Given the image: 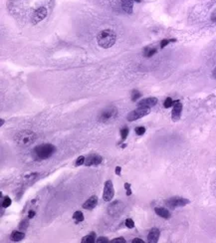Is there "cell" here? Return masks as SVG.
<instances>
[{"label": "cell", "mask_w": 216, "mask_h": 243, "mask_svg": "<svg viewBox=\"0 0 216 243\" xmlns=\"http://www.w3.org/2000/svg\"><path fill=\"white\" fill-rule=\"evenodd\" d=\"M116 33L111 29L103 30L97 36V41H98L99 46L105 49L111 48L114 43H116Z\"/></svg>", "instance_id": "cell-1"}, {"label": "cell", "mask_w": 216, "mask_h": 243, "mask_svg": "<svg viewBox=\"0 0 216 243\" xmlns=\"http://www.w3.org/2000/svg\"><path fill=\"white\" fill-rule=\"evenodd\" d=\"M56 151V147L51 144H43L37 146L33 149L32 155L33 157L37 160H47Z\"/></svg>", "instance_id": "cell-2"}, {"label": "cell", "mask_w": 216, "mask_h": 243, "mask_svg": "<svg viewBox=\"0 0 216 243\" xmlns=\"http://www.w3.org/2000/svg\"><path fill=\"white\" fill-rule=\"evenodd\" d=\"M37 140V136L35 133H33L32 131H21L18 134H16L14 138V141L18 146L21 147H28L30 145L34 144L35 141Z\"/></svg>", "instance_id": "cell-3"}, {"label": "cell", "mask_w": 216, "mask_h": 243, "mask_svg": "<svg viewBox=\"0 0 216 243\" xmlns=\"http://www.w3.org/2000/svg\"><path fill=\"white\" fill-rule=\"evenodd\" d=\"M118 116V110L114 107H109L107 109L102 111V113L99 116V121L102 123H109L113 121Z\"/></svg>", "instance_id": "cell-4"}, {"label": "cell", "mask_w": 216, "mask_h": 243, "mask_svg": "<svg viewBox=\"0 0 216 243\" xmlns=\"http://www.w3.org/2000/svg\"><path fill=\"white\" fill-rule=\"evenodd\" d=\"M190 201L186 198H183V197H179V196H174V197H170L167 200L165 201V204L167 207L169 208H176V207H181V206H185L186 204Z\"/></svg>", "instance_id": "cell-5"}, {"label": "cell", "mask_w": 216, "mask_h": 243, "mask_svg": "<svg viewBox=\"0 0 216 243\" xmlns=\"http://www.w3.org/2000/svg\"><path fill=\"white\" fill-rule=\"evenodd\" d=\"M150 108H144V107H139L137 110L133 111V112H131L129 115H127V121L129 122H133V121H137L139 120V119L142 118V117L146 116V115L150 114Z\"/></svg>", "instance_id": "cell-6"}, {"label": "cell", "mask_w": 216, "mask_h": 243, "mask_svg": "<svg viewBox=\"0 0 216 243\" xmlns=\"http://www.w3.org/2000/svg\"><path fill=\"white\" fill-rule=\"evenodd\" d=\"M114 185L112 181H107L105 183V187H104V194L103 198L105 201H111L114 197Z\"/></svg>", "instance_id": "cell-7"}, {"label": "cell", "mask_w": 216, "mask_h": 243, "mask_svg": "<svg viewBox=\"0 0 216 243\" xmlns=\"http://www.w3.org/2000/svg\"><path fill=\"white\" fill-rule=\"evenodd\" d=\"M47 15V10L45 7H39L37 10H35L33 13V15H32V23L33 24H38L39 22H41V21L43 20V19H45V17H46Z\"/></svg>", "instance_id": "cell-8"}, {"label": "cell", "mask_w": 216, "mask_h": 243, "mask_svg": "<svg viewBox=\"0 0 216 243\" xmlns=\"http://www.w3.org/2000/svg\"><path fill=\"white\" fill-rule=\"evenodd\" d=\"M123 209H124V204H123L121 201H114V202H113L109 206L108 212H109L111 215L118 216V214L123 211Z\"/></svg>", "instance_id": "cell-9"}, {"label": "cell", "mask_w": 216, "mask_h": 243, "mask_svg": "<svg viewBox=\"0 0 216 243\" xmlns=\"http://www.w3.org/2000/svg\"><path fill=\"white\" fill-rule=\"evenodd\" d=\"M181 112H182V104L179 101H174L173 109L171 112V119L174 122L178 121L181 117Z\"/></svg>", "instance_id": "cell-10"}, {"label": "cell", "mask_w": 216, "mask_h": 243, "mask_svg": "<svg viewBox=\"0 0 216 243\" xmlns=\"http://www.w3.org/2000/svg\"><path fill=\"white\" fill-rule=\"evenodd\" d=\"M103 158L102 157L98 155H90L89 157H86L85 160V166H99L102 162Z\"/></svg>", "instance_id": "cell-11"}, {"label": "cell", "mask_w": 216, "mask_h": 243, "mask_svg": "<svg viewBox=\"0 0 216 243\" xmlns=\"http://www.w3.org/2000/svg\"><path fill=\"white\" fill-rule=\"evenodd\" d=\"M157 104V99L156 98H146L142 99L137 103V107H144V108H152L153 106H155Z\"/></svg>", "instance_id": "cell-12"}, {"label": "cell", "mask_w": 216, "mask_h": 243, "mask_svg": "<svg viewBox=\"0 0 216 243\" xmlns=\"http://www.w3.org/2000/svg\"><path fill=\"white\" fill-rule=\"evenodd\" d=\"M160 231L158 228H152L148 234V241L150 243H156L158 242Z\"/></svg>", "instance_id": "cell-13"}, {"label": "cell", "mask_w": 216, "mask_h": 243, "mask_svg": "<svg viewBox=\"0 0 216 243\" xmlns=\"http://www.w3.org/2000/svg\"><path fill=\"white\" fill-rule=\"evenodd\" d=\"M97 204H98V197H97L96 195H93V196H91L90 198L88 199L85 203H84L83 208L88 209V210H91V209H93V208L96 207Z\"/></svg>", "instance_id": "cell-14"}, {"label": "cell", "mask_w": 216, "mask_h": 243, "mask_svg": "<svg viewBox=\"0 0 216 243\" xmlns=\"http://www.w3.org/2000/svg\"><path fill=\"white\" fill-rule=\"evenodd\" d=\"M133 0H122V8L127 14H131L133 13Z\"/></svg>", "instance_id": "cell-15"}, {"label": "cell", "mask_w": 216, "mask_h": 243, "mask_svg": "<svg viewBox=\"0 0 216 243\" xmlns=\"http://www.w3.org/2000/svg\"><path fill=\"white\" fill-rule=\"evenodd\" d=\"M154 211H155V213H156L158 216H160V217L165 218V219L170 218V212L165 207H155Z\"/></svg>", "instance_id": "cell-16"}, {"label": "cell", "mask_w": 216, "mask_h": 243, "mask_svg": "<svg viewBox=\"0 0 216 243\" xmlns=\"http://www.w3.org/2000/svg\"><path fill=\"white\" fill-rule=\"evenodd\" d=\"M24 237L25 234L20 231H13L11 233V236H10L12 241H21L22 239H24Z\"/></svg>", "instance_id": "cell-17"}, {"label": "cell", "mask_w": 216, "mask_h": 243, "mask_svg": "<svg viewBox=\"0 0 216 243\" xmlns=\"http://www.w3.org/2000/svg\"><path fill=\"white\" fill-rule=\"evenodd\" d=\"M96 240H97L96 233L92 232V233L88 234L87 236L83 237V239H82V243H94V242H96Z\"/></svg>", "instance_id": "cell-18"}, {"label": "cell", "mask_w": 216, "mask_h": 243, "mask_svg": "<svg viewBox=\"0 0 216 243\" xmlns=\"http://www.w3.org/2000/svg\"><path fill=\"white\" fill-rule=\"evenodd\" d=\"M156 52H157V50L155 49V48L146 47L144 50V57H146V58H150V57H152V56L154 55Z\"/></svg>", "instance_id": "cell-19"}, {"label": "cell", "mask_w": 216, "mask_h": 243, "mask_svg": "<svg viewBox=\"0 0 216 243\" xmlns=\"http://www.w3.org/2000/svg\"><path fill=\"white\" fill-rule=\"evenodd\" d=\"M73 218H74L77 222H82V221H84L83 212L82 211H76L74 214H73Z\"/></svg>", "instance_id": "cell-20"}, {"label": "cell", "mask_w": 216, "mask_h": 243, "mask_svg": "<svg viewBox=\"0 0 216 243\" xmlns=\"http://www.w3.org/2000/svg\"><path fill=\"white\" fill-rule=\"evenodd\" d=\"M129 130L127 127H124L122 130H121V136H122V141H125L127 138V136H129Z\"/></svg>", "instance_id": "cell-21"}, {"label": "cell", "mask_w": 216, "mask_h": 243, "mask_svg": "<svg viewBox=\"0 0 216 243\" xmlns=\"http://www.w3.org/2000/svg\"><path fill=\"white\" fill-rule=\"evenodd\" d=\"M173 104H174V102L172 101V99L170 97H168V98H166L165 103H163V107L166 108V109H168V108L172 107V106H173Z\"/></svg>", "instance_id": "cell-22"}, {"label": "cell", "mask_w": 216, "mask_h": 243, "mask_svg": "<svg viewBox=\"0 0 216 243\" xmlns=\"http://www.w3.org/2000/svg\"><path fill=\"white\" fill-rule=\"evenodd\" d=\"M170 42H176V39H163L160 42V48H165Z\"/></svg>", "instance_id": "cell-23"}, {"label": "cell", "mask_w": 216, "mask_h": 243, "mask_svg": "<svg viewBox=\"0 0 216 243\" xmlns=\"http://www.w3.org/2000/svg\"><path fill=\"white\" fill-rule=\"evenodd\" d=\"M140 97H142V94H140L139 91H137V90L133 91V93H131V101L135 102L137 99H139Z\"/></svg>", "instance_id": "cell-24"}, {"label": "cell", "mask_w": 216, "mask_h": 243, "mask_svg": "<svg viewBox=\"0 0 216 243\" xmlns=\"http://www.w3.org/2000/svg\"><path fill=\"white\" fill-rule=\"evenodd\" d=\"M11 205V199H10L9 196H5L3 198V202H2V207L6 208L8 206H10Z\"/></svg>", "instance_id": "cell-25"}, {"label": "cell", "mask_w": 216, "mask_h": 243, "mask_svg": "<svg viewBox=\"0 0 216 243\" xmlns=\"http://www.w3.org/2000/svg\"><path fill=\"white\" fill-rule=\"evenodd\" d=\"M28 226H29V223H28V219H24V220H23L22 222H21L20 224H19V228H20L21 230H26Z\"/></svg>", "instance_id": "cell-26"}, {"label": "cell", "mask_w": 216, "mask_h": 243, "mask_svg": "<svg viewBox=\"0 0 216 243\" xmlns=\"http://www.w3.org/2000/svg\"><path fill=\"white\" fill-rule=\"evenodd\" d=\"M135 132L137 136H142V134L146 133V128L144 127H137L135 130Z\"/></svg>", "instance_id": "cell-27"}, {"label": "cell", "mask_w": 216, "mask_h": 243, "mask_svg": "<svg viewBox=\"0 0 216 243\" xmlns=\"http://www.w3.org/2000/svg\"><path fill=\"white\" fill-rule=\"evenodd\" d=\"M125 223H126V226L127 228H133L135 227V222H133V220L131 218H127Z\"/></svg>", "instance_id": "cell-28"}, {"label": "cell", "mask_w": 216, "mask_h": 243, "mask_svg": "<svg viewBox=\"0 0 216 243\" xmlns=\"http://www.w3.org/2000/svg\"><path fill=\"white\" fill-rule=\"evenodd\" d=\"M85 160H86V157H83V155H81V157H79L77 158V162H76V166H82V164H85Z\"/></svg>", "instance_id": "cell-29"}, {"label": "cell", "mask_w": 216, "mask_h": 243, "mask_svg": "<svg viewBox=\"0 0 216 243\" xmlns=\"http://www.w3.org/2000/svg\"><path fill=\"white\" fill-rule=\"evenodd\" d=\"M110 242L111 243H126L127 241L124 237H118V238H114V239L111 240Z\"/></svg>", "instance_id": "cell-30"}, {"label": "cell", "mask_w": 216, "mask_h": 243, "mask_svg": "<svg viewBox=\"0 0 216 243\" xmlns=\"http://www.w3.org/2000/svg\"><path fill=\"white\" fill-rule=\"evenodd\" d=\"M97 243H108L109 242V239H108L107 237H104V236H101V237H99L98 239L96 240Z\"/></svg>", "instance_id": "cell-31"}, {"label": "cell", "mask_w": 216, "mask_h": 243, "mask_svg": "<svg viewBox=\"0 0 216 243\" xmlns=\"http://www.w3.org/2000/svg\"><path fill=\"white\" fill-rule=\"evenodd\" d=\"M125 188H126V190H127V196H129V195L131 194V184L129 183H127V182H126L125 183Z\"/></svg>", "instance_id": "cell-32"}, {"label": "cell", "mask_w": 216, "mask_h": 243, "mask_svg": "<svg viewBox=\"0 0 216 243\" xmlns=\"http://www.w3.org/2000/svg\"><path fill=\"white\" fill-rule=\"evenodd\" d=\"M211 21L212 22H216V8L214 9V11L212 12V14H211Z\"/></svg>", "instance_id": "cell-33"}, {"label": "cell", "mask_w": 216, "mask_h": 243, "mask_svg": "<svg viewBox=\"0 0 216 243\" xmlns=\"http://www.w3.org/2000/svg\"><path fill=\"white\" fill-rule=\"evenodd\" d=\"M131 243H144V241L140 238H135V239L131 240Z\"/></svg>", "instance_id": "cell-34"}, {"label": "cell", "mask_w": 216, "mask_h": 243, "mask_svg": "<svg viewBox=\"0 0 216 243\" xmlns=\"http://www.w3.org/2000/svg\"><path fill=\"white\" fill-rule=\"evenodd\" d=\"M34 216H35V211H34V210H29V212H28V217L33 218Z\"/></svg>", "instance_id": "cell-35"}, {"label": "cell", "mask_w": 216, "mask_h": 243, "mask_svg": "<svg viewBox=\"0 0 216 243\" xmlns=\"http://www.w3.org/2000/svg\"><path fill=\"white\" fill-rule=\"evenodd\" d=\"M121 170H122V168H121V166H116V170H114L116 173L118 175H120V176H121Z\"/></svg>", "instance_id": "cell-36"}, {"label": "cell", "mask_w": 216, "mask_h": 243, "mask_svg": "<svg viewBox=\"0 0 216 243\" xmlns=\"http://www.w3.org/2000/svg\"><path fill=\"white\" fill-rule=\"evenodd\" d=\"M212 77L216 80V68L214 69V70H213V72H212Z\"/></svg>", "instance_id": "cell-37"}, {"label": "cell", "mask_w": 216, "mask_h": 243, "mask_svg": "<svg viewBox=\"0 0 216 243\" xmlns=\"http://www.w3.org/2000/svg\"><path fill=\"white\" fill-rule=\"evenodd\" d=\"M3 124H4V120H3V119H1V121H0V126L2 127V126H3Z\"/></svg>", "instance_id": "cell-38"}, {"label": "cell", "mask_w": 216, "mask_h": 243, "mask_svg": "<svg viewBox=\"0 0 216 243\" xmlns=\"http://www.w3.org/2000/svg\"><path fill=\"white\" fill-rule=\"evenodd\" d=\"M133 1H135V2H140L142 0H133Z\"/></svg>", "instance_id": "cell-39"}]
</instances>
